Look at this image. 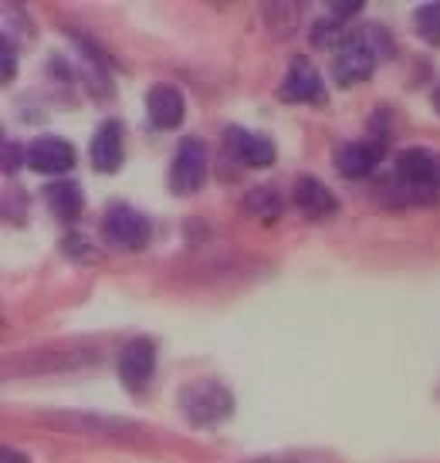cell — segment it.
<instances>
[{"mask_svg":"<svg viewBox=\"0 0 440 463\" xmlns=\"http://www.w3.org/2000/svg\"><path fill=\"white\" fill-rule=\"evenodd\" d=\"M393 52V41L379 24H363L349 27L346 41L339 44L336 61H332V75H336L339 85H356V81H366L373 75V68L389 58Z\"/></svg>","mask_w":440,"mask_h":463,"instance_id":"obj_1","label":"cell"},{"mask_svg":"<svg viewBox=\"0 0 440 463\" xmlns=\"http://www.w3.org/2000/svg\"><path fill=\"white\" fill-rule=\"evenodd\" d=\"M180 412L194 426H217L234 412L231 389L217 379H194L180 389Z\"/></svg>","mask_w":440,"mask_h":463,"instance_id":"obj_2","label":"cell"},{"mask_svg":"<svg viewBox=\"0 0 440 463\" xmlns=\"http://www.w3.org/2000/svg\"><path fill=\"white\" fill-rule=\"evenodd\" d=\"M102 237L116 250H143L149 244V220L136 206L116 203L102 217Z\"/></svg>","mask_w":440,"mask_h":463,"instance_id":"obj_3","label":"cell"},{"mask_svg":"<svg viewBox=\"0 0 440 463\" xmlns=\"http://www.w3.org/2000/svg\"><path fill=\"white\" fill-rule=\"evenodd\" d=\"M207 180V146L200 139H183L169 163V190L177 196L196 194Z\"/></svg>","mask_w":440,"mask_h":463,"instance_id":"obj_4","label":"cell"},{"mask_svg":"<svg viewBox=\"0 0 440 463\" xmlns=\"http://www.w3.org/2000/svg\"><path fill=\"white\" fill-rule=\"evenodd\" d=\"M44 420L54 430L95 433V437H136L139 433V423L122 420V416H102V412H48Z\"/></svg>","mask_w":440,"mask_h":463,"instance_id":"obj_5","label":"cell"},{"mask_svg":"<svg viewBox=\"0 0 440 463\" xmlns=\"http://www.w3.org/2000/svg\"><path fill=\"white\" fill-rule=\"evenodd\" d=\"M116 369L122 386L132 389V392H143L153 383V373H156V345L149 338H132V342H126L122 352H119Z\"/></svg>","mask_w":440,"mask_h":463,"instance_id":"obj_6","label":"cell"},{"mask_svg":"<svg viewBox=\"0 0 440 463\" xmlns=\"http://www.w3.org/2000/svg\"><path fill=\"white\" fill-rule=\"evenodd\" d=\"M397 173L407 186H414L416 194H434L440 190V153H430V149H403L397 156Z\"/></svg>","mask_w":440,"mask_h":463,"instance_id":"obj_7","label":"cell"},{"mask_svg":"<svg viewBox=\"0 0 440 463\" xmlns=\"http://www.w3.org/2000/svg\"><path fill=\"white\" fill-rule=\"evenodd\" d=\"M27 166L44 176H62L75 166V146L58 136H38L27 146Z\"/></svg>","mask_w":440,"mask_h":463,"instance_id":"obj_8","label":"cell"},{"mask_svg":"<svg viewBox=\"0 0 440 463\" xmlns=\"http://www.w3.org/2000/svg\"><path fill=\"white\" fill-rule=\"evenodd\" d=\"M282 99L285 102H311V105L325 102V81L309 58H295L288 65V75L282 81Z\"/></svg>","mask_w":440,"mask_h":463,"instance_id":"obj_9","label":"cell"},{"mask_svg":"<svg viewBox=\"0 0 440 463\" xmlns=\"http://www.w3.org/2000/svg\"><path fill=\"white\" fill-rule=\"evenodd\" d=\"M146 116L156 129H177L187 116V102L177 85H153L146 95Z\"/></svg>","mask_w":440,"mask_h":463,"instance_id":"obj_10","label":"cell"},{"mask_svg":"<svg viewBox=\"0 0 440 463\" xmlns=\"http://www.w3.org/2000/svg\"><path fill=\"white\" fill-rule=\"evenodd\" d=\"M227 153L237 159V163H244V166H254V169H264L274 163V146L272 139H264V136H254V132L241 129V126H231L227 136Z\"/></svg>","mask_w":440,"mask_h":463,"instance_id":"obj_11","label":"cell"},{"mask_svg":"<svg viewBox=\"0 0 440 463\" xmlns=\"http://www.w3.org/2000/svg\"><path fill=\"white\" fill-rule=\"evenodd\" d=\"M292 196H295V206L309 220H325L339 210L336 194H332L322 180H315V176H298Z\"/></svg>","mask_w":440,"mask_h":463,"instance_id":"obj_12","label":"cell"},{"mask_svg":"<svg viewBox=\"0 0 440 463\" xmlns=\"http://www.w3.org/2000/svg\"><path fill=\"white\" fill-rule=\"evenodd\" d=\"M122 129H119V122H105L99 126V132L91 136V146H89V159L95 173H116L122 166Z\"/></svg>","mask_w":440,"mask_h":463,"instance_id":"obj_13","label":"cell"},{"mask_svg":"<svg viewBox=\"0 0 440 463\" xmlns=\"http://www.w3.org/2000/svg\"><path fill=\"white\" fill-rule=\"evenodd\" d=\"M379 163V146L376 142H346L336 153V169L346 180H363Z\"/></svg>","mask_w":440,"mask_h":463,"instance_id":"obj_14","label":"cell"},{"mask_svg":"<svg viewBox=\"0 0 440 463\" xmlns=\"http://www.w3.org/2000/svg\"><path fill=\"white\" fill-rule=\"evenodd\" d=\"M44 203H48L54 220L72 223L81 213V206H85V194H81V186L75 180H54L44 186Z\"/></svg>","mask_w":440,"mask_h":463,"instance_id":"obj_15","label":"cell"},{"mask_svg":"<svg viewBox=\"0 0 440 463\" xmlns=\"http://www.w3.org/2000/svg\"><path fill=\"white\" fill-rule=\"evenodd\" d=\"M95 355H85V352H34V355H21L24 362V373H52V369H75V365H85Z\"/></svg>","mask_w":440,"mask_h":463,"instance_id":"obj_16","label":"cell"},{"mask_svg":"<svg viewBox=\"0 0 440 463\" xmlns=\"http://www.w3.org/2000/svg\"><path fill=\"white\" fill-rule=\"evenodd\" d=\"M349 21H342V17H339V14H332L329 11V7H325V17H319V21H315V27H311V44H315V48H336L339 52V44H342V41H346V34H349Z\"/></svg>","mask_w":440,"mask_h":463,"instance_id":"obj_17","label":"cell"},{"mask_svg":"<svg viewBox=\"0 0 440 463\" xmlns=\"http://www.w3.org/2000/svg\"><path fill=\"white\" fill-rule=\"evenodd\" d=\"M247 213H254V217H264V220H274L282 213V196L274 194L272 186H258V190H251V194L241 200Z\"/></svg>","mask_w":440,"mask_h":463,"instance_id":"obj_18","label":"cell"},{"mask_svg":"<svg viewBox=\"0 0 440 463\" xmlns=\"http://www.w3.org/2000/svg\"><path fill=\"white\" fill-rule=\"evenodd\" d=\"M416 34L427 41V44H440V0H430V4H420L414 14Z\"/></svg>","mask_w":440,"mask_h":463,"instance_id":"obj_19","label":"cell"},{"mask_svg":"<svg viewBox=\"0 0 440 463\" xmlns=\"http://www.w3.org/2000/svg\"><path fill=\"white\" fill-rule=\"evenodd\" d=\"M27 163V146L17 142H4V173H17V166Z\"/></svg>","mask_w":440,"mask_h":463,"instance_id":"obj_20","label":"cell"},{"mask_svg":"<svg viewBox=\"0 0 440 463\" xmlns=\"http://www.w3.org/2000/svg\"><path fill=\"white\" fill-rule=\"evenodd\" d=\"M0 61H4V85H11L17 75V58H14V41H0Z\"/></svg>","mask_w":440,"mask_h":463,"instance_id":"obj_21","label":"cell"},{"mask_svg":"<svg viewBox=\"0 0 440 463\" xmlns=\"http://www.w3.org/2000/svg\"><path fill=\"white\" fill-rule=\"evenodd\" d=\"M65 250L68 254H78V258H91V247L85 241H78V233H68L65 237Z\"/></svg>","mask_w":440,"mask_h":463,"instance_id":"obj_22","label":"cell"},{"mask_svg":"<svg viewBox=\"0 0 440 463\" xmlns=\"http://www.w3.org/2000/svg\"><path fill=\"white\" fill-rule=\"evenodd\" d=\"M0 463H31V457L14 447H0Z\"/></svg>","mask_w":440,"mask_h":463,"instance_id":"obj_23","label":"cell"},{"mask_svg":"<svg viewBox=\"0 0 440 463\" xmlns=\"http://www.w3.org/2000/svg\"><path fill=\"white\" fill-rule=\"evenodd\" d=\"M258 463H315V460H309V457H268V460H258Z\"/></svg>","mask_w":440,"mask_h":463,"instance_id":"obj_24","label":"cell"},{"mask_svg":"<svg viewBox=\"0 0 440 463\" xmlns=\"http://www.w3.org/2000/svg\"><path fill=\"white\" fill-rule=\"evenodd\" d=\"M437 112H440V89H437Z\"/></svg>","mask_w":440,"mask_h":463,"instance_id":"obj_25","label":"cell"}]
</instances>
